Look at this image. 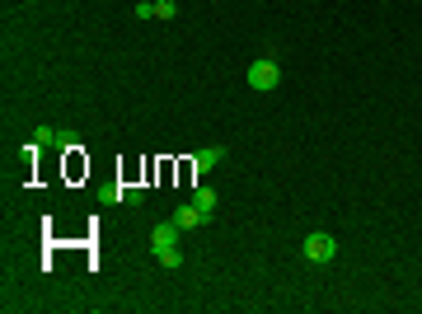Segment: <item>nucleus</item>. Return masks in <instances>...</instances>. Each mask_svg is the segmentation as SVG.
Segmentation results:
<instances>
[{"label": "nucleus", "mask_w": 422, "mask_h": 314, "mask_svg": "<svg viewBox=\"0 0 422 314\" xmlns=\"http://www.w3.org/2000/svg\"><path fill=\"white\" fill-rule=\"evenodd\" d=\"M245 80H249V90H258V94H272L282 85V66L272 61V56H258L254 66L245 70Z\"/></svg>", "instance_id": "1"}, {"label": "nucleus", "mask_w": 422, "mask_h": 314, "mask_svg": "<svg viewBox=\"0 0 422 314\" xmlns=\"http://www.w3.org/2000/svg\"><path fill=\"white\" fill-rule=\"evenodd\" d=\"M300 258L305 263H334L338 258V239L329 235V230H310L305 244H300Z\"/></svg>", "instance_id": "2"}, {"label": "nucleus", "mask_w": 422, "mask_h": 314, "mask_svg": "<svg viewBox=\"0 0 422 314\" xmlns=\"http://www.w3.org/2000/svg\"><path fill=\"white\" fill-rule=\"evenodd\" d=\"M207 221H211V216L202 211V206H192V202H183V206L174 211V225H178V230H197V225H207Z\"/></svg>", "instance_id": "3"}, {"label": "nucleus", "mask_w": 422, "mask_h": 314, "mask_svg": "<svg viewBox=\"0 0 422 314\" xmlns=\"http://www.w3.org/2000/svg\"><path fill=\"white\" fill-rule=\"evenodd\" d=\"M178 235H183V230H178L174 221H169V225H155V230H150V248H155V253H160V248H174Z\"/></svg>", "instance_id": "4"}, {"label": "nucleus", "mask_w": 422, "mask_h": 314, "mask_svg": "<svg viewBox=\"0 0 422 314\" xmlns=\"http://www.w3.org/2000/svg\"><path fill=\"white\" fill-rule=\"evenodd\" d=\"M221 159H225V146H207V150H197V155H192V169H197V174H211Z\"/></svg>", "instance_id": "5"}, {"label": "nucleus", "mask_w": 422, "mask_h": 314, "mask_svg": "<svg viewBox=\"0 0 422 314\" xmlns=\"http://www.w3.org/2000/svg\"><path fill=\"white\" fill-rule=\"evenodd\" d=\"M61 141H66V136L56 132V127H38L34 132V146H61Z\"/></svg>", "instance_id": "6"}, {"label": "nucleus", "mask_w": 422, "mask_h": 314, "mask_svg": "<svg viewBox=\"0 0 422 314\" xmlns=\"http://www.w3.org/2000/svg\"><path fill=\"white\" fill-rule=\"evenodd\" d=\"M155 258H160V268H169V272H174V268H183V253H178V244H174V248H160Z\"/></svg>", "instance_id": "7"}, {"label": "nucleus", "mask_w": 422, "mask_h": 314, "mask_svg": "<svg viewBox=\"0 0 422 314\" xmlns=\"http://www.w3.org/2000/svg\"><path fill=\"white\" fill-rule=\"evenodd\" d=\"M192 206H202V211H216V192H211V188H197V192H192Z\"/></svg>", "instance_id": "8"}, {"label": "nucleus", "mask_w": 422, "mask_h": 314, "mask_svg": "<svg viewBox=\"0 0 422 314\" xmlns=\"http://www.w3.org/2000/svg\"><path fill=\"white\" fill-rule=\"evenodd\" d=\"M174 14H178L174 0H155V19H174Z\"/></svg>", "instance_id": "9"}, {"label": "nucleus", "mask_w": 422, "mask_h": 314, "mask_svg": "<svg viewBox=\"0 0 422 314\" xmlns=\"http://www.w3.org/2000/svg\"><path fill=\"white\" fill-rule=\"evenodd\" d=\"M136 19H155V0H136Z\"/></svg>", "instance_id": "10"}, {"label": "nucleus", "mask_w": 422, "mask_h": 314, "mask_svg": "<svg viewBox=\"0 0 422 314\" xmlns=\"http://www.w3.org/2000/svg\"><path fill=\"white\" fill-rule=\"evenodd\" d=\"M123 202H127V206H141L145 192H141V188H123Z\"/></svg>", "instance_id": "11"}]
</instances>
